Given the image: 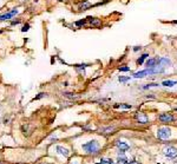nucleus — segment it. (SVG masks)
<instances>
[{"label": "nucleus", "instance_id": "f257e3e1", "mask_svg": "<svg viewBox=\"0 0 177 164\" xmlns=\"http://www.w3.org/2000/svg\"><path fill=\"white\" fill-rule=\"evenodd\" d=\"M83 150H85L86 153H97L99 150V143L97 141H90L83 145Z\"/></svg>", "mask_w": 177, "mask_h": 164}, {"label": "nucleus", "instance_id": "f03ea898", "mask_svg": "<svg viewBox=\"0 0 177 164\" xmlns=\"http://www.w3.org/2000/svg\"><path fill=\"white\" fill-rule=\"evenodd\" d=\"M171 136V130L166 126H162V128H158L157 130V137L162 141H168Z\"/></svg>", "mask_w": 177, "mask_h": 164}, {"label": "nucleus", "instance_id": "7ed1b4c3", "mask_svg": "<svg viewBox=\"0 0 177 164\" xmlns=\"http://www.w3.org/2000/svg\"><path fill=\"white\" fill-rule=\"evenodd\" d=\"M163 152H164V155L169 158L177 157V149L176 148H174V146H166V148H164Z\"/></svg>", "mask_w": 177, "mask_h": 164}, {"label": "nucleus", "instance_id": "20e7f679", "mask_svg": "<svg viewBox=\"0 0 177 164\" xmlns=\"http://www.w3.org/2000/svg\"><path fill=\"white\" fill-rule=\"evenodd\" d=\"M149 74H154V70L152 67L151 69H146L144 71H139V72L133 73V78H143L145 76H149Z\"/></svg>", "mask_w": 177, "mask_h": 164}, {"label": "nucleus", "instance_id": "39448f33", "mask_svg": "<svg viewBox=\"0 0 177 164\" xmlns=\"http://www.w3.org/2000/svg\"><path fill=\"white\" fill-rule=\"evenodd\" d=\"M158 119H159L162 123H171L175 118H174V116L170 115V113H162V115H159Z\"/></svg>", "mask_w": 177, "mask_h": 164}, {"label": "nucleus", "instance_id": "423d86ee", "mask_svg": "<svg viewBox=\"0 0 177 164\" xmlns=\"http://www.w3.org/2000/svg\"><path fill=\"white\" fill-rule=\"evenodd\" d=\"M17 13H18V10H12V11H10L8 13H5V14H2V15H0V21H4V20H10L12 17H14Z\"/></svg>", "mask_w": 177, "mask_h": 164}, {"label": "nucleus", "instance_id": "0eeeda50", "mask_svg": "<svg viewBox=\"0 0 177 164\" xmlns=\"http://www.w3.org/2000/svg\"><path fill=\"white\" fill-rule=\"evenodd\" d=\"M136 119L138 120V123L141 124H146L148 123V116L143 113V112H137L136 113Z\"/></svg>", "mask_w": 177, "mask_h": 164}, {"label": "nucleus", "instance_id": "6e6552de", "mask_svg": "<svg viewBox=\"0 0 177 164\" xmlns=\"http://www.w3.org/2000/svg\"><path fill=\"white\" fill-rule=\"evenodd\" d=\"M86 19L90 21V24H91L92 26L95 27H99L100 25H102V21L99 19H97V18H92V17H87Z\"/></svg>", "mask_w": 177, "mask_h": 164}, {"label": "nucleus", "instance_id": "1a4fd4ad", "mask_svg": "<svg viewBox=\"0 0 177 164\" xmlns=\"http://www.w3.org/2000/svg\"><path fill=\"white\" fill-rule=\"evenodd\" d=\"M116 145H117V148L119 149V150L122 151H126L130 149V146L126 144V143H124V142H120V141H118V142H116Z\"/></svg>", "mask_w": 177, "mask_h": 164}, {"label": "nucleus", "instance_id": "9d476101", "mask_svg": "<svg viewBox=\"0 0 177 164\" xmlns=\"http://www.w3.org/2000/svg\"><path fill=\"white\" fill-rule=\"evenodd\" d=\"M158 64V59L156 58H152V59H149L146 61V66H148V69H151V67H154V66H156Z\"/></svg>", "mask_w": 177, "mask_h": 164}, {"label": "nucleus", "instance_id": "9b49d317", "mask_svg": "<svg viewBox=\"0 0 177 164\" xmlns=\"http://www.w3.org/2000/svg\"><path fill=\"white\" fill-rule=\"evenodd\" d=\"M57 151H58L60 155H64L65 157L69 156V150L65 149V148H63V146H57Z\"/></svg>", "mask_w": 177, "mask_h": 164}, {"label": "nucleus", "instance_id": "f8f14e48", "mask_svg": "<svg viewBox=\"0 0 177 164\" xmlns=\"http://www.w3.org/2000/svg\"><path fill=\"white\" fill-rule=\"evenodd\" d=\"M177 83L175 80H164L163 83H162V85L163 86H168V87H172V86H175Z\"/></svg>", "mask_w": 177, "mask_h": 164}, {"label": "nucleus", "instance_id": "ddd939ff", "mask_svg": "<svg viewBox=\"0 0 177 164\" xmlns=\"http://www.w3.org/2000/svg\"><path fill=\"white\" fill-rule=\"evenodd\" d=\"M116 164H129L128 163V158L125 157V155H124V151H123V153H122V158L120 157L118 158V162Z\"/></svg>", "mask_w": 177, "mask_h": 164}, {"label": "nucleus", "instance_id": "4468645a", "mask_svg": "<svg viewBox=\"0 0 177 164\" xmlns=\"http://www.w3.org/2000/svg\"><path fill=\"white\" fill-rule=\"evenodd\" d=\"M158 64L162 66H163V64H165V65H170V60L166 59V58H161V59H158Z\"/></svg>", "mask_w": 177, "mask_h": 164}, {"label": "nucleus", "instance_id": "2eb2a0df", "mask_svg": "<svg viewBox=\"0 0 177 164\" xmlns=\"http://www.w3.org/2000/svg\"><path fill=\"white\" fill-rule=\"evenodd\" d=\"M146 58H148V54H143V56H142V57L137 60V64H138V65H142V64H143V61H144Z\"/></svg>", "mask_w": 177, "mask_h": 164}, {"label": "nucleus", "instance_id": "dca6fc26", "mask_svg": "<svg viewBox=\"0 0 177 164\" xmlns=\"http://www.w3.org/2000/svg\"><path fill=\"white\" fill-rule=\"evenodd\" d=\"M115 107H122V109H131V105H128V104H120V105H116Z\"/></svg>", "mask_w": 177, "mask_h": 164}, {"label": "nucleus", "instance_id": "f3484780", "mask_svg": "<svg viewBox=\"0 0 177 164\" xmlns=\"http://www.w3.org/2000/svg\"><path fill=\"white\" fill-rule=\"evenodd\" d=\"M100 162H102V163H104V164H113L112 159H109V158H103Z\"/></svg>", "mask_w": 177, "mask_h": 164}, {"label": "nucleus", "instance_id": "a211bd4d", "mask_svg": "<svg viewBox=\"0 0 177 164\" xmlns=\"http://www.w3.org/2000/svg\"><path fill=\"white\" fill-rule=\"evenodd\" d=\"M90 6H91V5H90V4H87V2H85V4H82V5H80V10L85 11L86 8H89Z\"/></svg>", "mask_w": 177, "mask_h": 164}, {"label": "nucleus", "instance_id": "6ab92c4d", "mask_svg": "<svg viewBox=\"0 0 177 164\" xmlns=\"http://www.w3.org/2000/svg\"><path fill=\"white\" fill-rule=\"evenodd\" d=\"M119 71H123V72L130 71V67H126V66H122V67H119Z\"/></svg>", "mask_w": 177, "mask_h": 164}, {"label": "nucleus", "instance_id": "aec40b11", "mask_svg": "<svg viewBox=\"0 0 177 164\" xmlns=\"http://www.w3.org/2000/svg\"><path fill=\"white\" fill-rule=\"evenodd\" d=\"M154 86H158V84H155V83H152V84H148V85L143 86V89H149V87H154Z\"/></svg>", "mask_w": 177, "mask_h": 164}, {"label": "nucleus", "instance_id": "412c9836", "mask_svg": "<svg viewBox=\"0 0 177 164\" xmlns=\"http://www.w3.org/2000/svg\"><path fill=\"white\" fill-rule=\"evenodd\" d=\"M130 77H119V82H122V83H125L126 80H129Z\"/></svg>", "mask_w": 177, "mask_h": 164}, {"label": "nucleus", "instance_id": "4be33fe9", "mask_svg": "<svg viewBox=\"0 0 177 164\" xmlns=\"http://www.w3.org/2000/svg\"><path fill=\"white\" fill-rule=\"evenodd\" d=\"M28 28H30V25H25V26L23 27V28H21V31H23V32H26V31H28Z\"/></svg>", "mask_w": 177, "mask_h": 164}, {"label": "nucleus", "instance_id": "5701e85b", "mask_svg": "<svg viewBox=\"0 0 177 164\" xmlns=\"http://www.w3.org/2000/svg\"><path fill=\"white\" fill-rule=\"evenodd\" d=\"M84 24H85V20H82V21H78V23H77V25H78V26H80V25H84Z\"/></svg>", "mask_w": 177, "mask_h": 164}, {"label": "nucleus", "instance_id": "b1692460", "mask_svg": "<svg viewBox=\"0 0 177 164\" xmlns=\"http://www.w3.org/2000/svg\"><path fill=\"white\" fill-rule=\"evenodd\" d=\"M130 164H139V163H137V162H131Z\"/></svg>", "mask_w": 177, "mask_h": 164}, {"label": "nucleus", "instance_id": "393cba45", "mask_svg": "<svg viewBox=\"0 0 177 164\" xmlns=\"http://www.w3.org/2000/svg\"><path fill=\"white\" fill-rule=\"evenodd\" d=\"M0 33H1V31H0Z\"/></svg>", "mask_w": 177, "mask_h": 164}]
</instances>
